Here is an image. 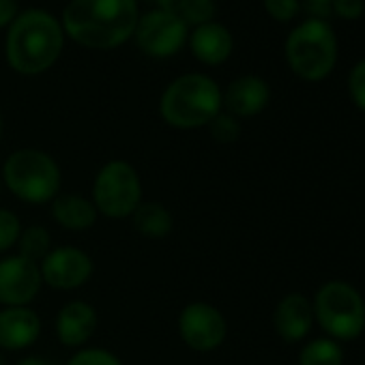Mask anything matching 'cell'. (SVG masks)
Instances as JSON below:
<instances>
[{"label":"cell","mask_w":365,"mask_h":365,"mask_svg":"<svg viewBox=\"0 0 365 365\" xmlns=\"http://www.w3.org/2000/svg\"><path fill=\"white\" fill-rule=\"evenodd\" d=\"M178 333L187 348L196 352H213L228 337V320L215 305L194 301L178 314Z\"/></svg>","instance_id":"obj_9"},{"label":"cell","mask_w":365,"mask_h":365,"mask_svg":"<svg viewBox=\"0 0 365 365\" xmlns=\"http://www.w3.org/2000/svg\"><path fill=\"white\" fill-rule=\"evenodd\" d=\"M217 14V5L215 0H187L185 7L180 9V20L185 22L187 26L194 24V26H202V24H209L213 22Z\"/></svg>","instance_id":"obj_22"},{"label":"cell","mask_w":365,"mask_h":365,"mask_svg":"<svg viewBox=\"0 0 365 365\" xmlns=\"http://www.w3.org/2000/svg\"><path fill=\"white\" fill-rule=\"evenodd\" d=\"M222 108L224 93L207 73L178 76L165 86L159 99V114L174 129L207 127Z\"/></svg>","instance_id":"obj_3"},{"label":"cell","mask_w":365,"mask_h":365,"mask_svg":"<svg viewBox=\"0 0 365 365\" xmlns=\"http://www.w3.org/2000/svg\"><path fill=\"white\" fill-rule=\"evenodd\" d=\"M135 43L150 58H170L182 50L190 39V29L180 16L170 11H148L138 20Z\"/></svg>","instance_id":"obj_8"},{"label":"cell","mask_w":365,"mask_h":365,"mask_svg":"<svg viewBox=\"0 0 365 365\" xmlns=\"http://www.w3.org/2000/svg\"><path fill=\"white\" fill-rule=\"evenodd\" d=\"M286 61L290 69L307 80H324L337 61V35L327 20L307 18L297 24L286 39Z\"/></svg>","instance_id":"obj_5"},{"label":"cell","mask_w":365,"mask_h":365,"mask_svg":"<svg viewBox=\"0 0 365 365\" xmlns=\"http://www.w3.org/2000/svg\"><path fill=\"white\" fill-rule=\"evenodd\" d=\"M52 252V235L43 226H29L22 228L18 239V256L39 264Z\"/></svg>","instance_id":"obj_20"},{"label":"cell","mask_w":365,"mask_h":365,"mask_svg":"<svg viewBox=\"0 0 365 365\" xmlns=\"http://www.w3.org/2000/svg\"><path fill=\"white\" fill-rule=\"evenodd\" d=\"M97 324H99L97 309L88 301L73 299V301H67L58 309L54 329H56V337L63 346L78 350L95 335Z\"/></svg>","instance_id":"obj_12"},{"label":"cell","mask_w":365,"mask_h":365,"mask_svg":"<svg viewBox=\"0 0 365 365\" xmlns=\"http://www.w3.org/2000/svg\"><path fill=\"white\" fill-rule=\"evenodd\" d=\"M65 48V31L58 18L46 9H26L9 26L5 54L9 67L20 76L50 71Z\"/></svg>","instance_id":"obj_2"},{"label":"cell","mask_w":365,"mask_h":365,"mask_svg":"<svg viewBox=\"0 0 365 365\" xmlns=\"http://www.w3.org/2000/svg\"><path fill=\"white\" fill-rule=\"evenodd\" d=\"M207 127H209L213 140L220 142V144H235L241 138V131H243L239 118L228 114V112H220Z\"/></svg>","instance_id":"obj_21"},{"label":"cell","mask_w":365,"mask_h":365,"mask_svg":"<svg viewBox=\"0 0 365 365\" xmlns=\"http://www.w3.org/2000/svg\"><path fill=\"white\" fill-rule=\"evenodd\" d=\"M348 93L352 103L365 112V58L354 63V67L348 73Z\"/></svg>","instance_id":"obj_25"},{"label":"cell","mask_w":365,"mask_h":365,"mask_svg":"<svg viewBox=\"0 0 365 365\" xmlns=\"http://www.w3.org/2000/svg\"><path fill=\"white\" fill-rule=\"evenodd\" d=\"M43 279L39 264L22 258L7 256L0 260V305L3 307H26L41 292Z\"/></svg>","instance_id":"obj_11"},{"label":"cell","mask_w":365,"mask_h":365,"mask_svg":"<svg viewBox=\"0 0 365 365\" xmlns=\"http://www.w3.org/2000/svg\"><path fill=\"white\" fill-rule=\"evenodd\" d=\"M314 320L335 341H352L365 331V299L344 279L324 282L312 301Z\"/></svg>","instance_id":"obj_6"},{"label":"cell","mask_w":365,"mask_h":365,"mask_svg":"<svg viewBox=\"0 0 365 365\" xmlns=\"http://www.w3.org/2000/svg\"><path fill=\"white\" fill-rule=\"evenodd\" d=\"M157 3V7L161 9V11H170V14H180V9L185 7V3L187 0H155Z\"/></svg>","instance_id":"obj_29"},{"label":"cell","mask_w":365,"mask_h":365,"mask_svg":"<svg viewBox=\"0 0 365 365\" xmlns=\"http://www.w3.org/2000/svg\"><path fill=\"white\" fill-rule=\"evenodd\" d=\"M331 9L344 20H356L365 11V0H331Z\"/></svg>","instance_id":"obj_27"},{"label":"cell","mask_w":365,"mask_h":365,"mask_svg":"<svg viewBox=\"0 0 365 365\" xmlns=\"http://www.w3.org/2000/svg\"><path fill=\"white\" fill-rule=\"evenodd\" d=\"M91 200L97 213L108 220L131 217L142 202V178L138 170L125 159L106 161L93 180Z\"/></svg>","instance_id":"obj_7"},{"label":"cell","mask_w":365,"mask_h":365,"mask_svg":"<svg viewBox=\"0 0 365 365\" xmlns=\"http://www.w3.org/2000/svg\"><path fill=\"white\" fill-rule=\"evenodd\" d=\"M262 5L267 9V14L277 20V22H288L292 20L299 9H301V3L299 0H262Z\"/></svg>","instance_id":"obj_26"},{"label":"cell","mask_w":365,"mask_h":365,"mask_svg":"<svg viewBox=\"0 0 365 365\" xmlns=\"http://www.w3.org/2000/svg\"><path fill=\"white\" fill-rule=\"evenodd\" d=\"M271 99V88L260 76H241L232 80L224 93V108L237 118H250L260 114Z\"/></svg>","instance_id":"obj_15"},{"label":"cell","mask_w":365,"mask_h":365,"mask_svg":"<svg viewBox=\"0 0 365 365\" xmlns=\"http://www.w3.org/2000/svg\"><path fill=\"white\" fill-rule=\"evenodd\" d=\"M0 192H3V180H0Z\"/></svg>","instance_id":"obj_34"},{"label":"cell","mask_w":365,"mask_h":365,"mask_svg":"<svg viewBox=\"0 0 365 365\" xmlns=\"http://www.w3.org/2000/svg\"><path fill=\"white\" fill-rule=\"evenodd\" d=\"M131 224L146 239H165L174 230V217L161 202H140L131 215Z\"/></svg>","instance_id":"obj_18"},{"label":"cell","mask_w":365,"mask_h":365,"mask_svg":"<svg viewBox=\"0 0 365 365\" xmlns=\"http://www.w3.org/2000/svg\"><path fill=\"white\" fill-rule=\"evenodd\" d=\"M3 131H5V118H3V112H0V140H3Z\"/></svg>","instance_id":"obj_31"},{"label":"cell","mask_w":365,"mask_h":365,"mask_svg":"<svg viewBox=\"0 0 365 365\" xmlns=\"http://www.w3.org/2000/svg\"><path fill=\"white\" fill-rule=\"evenodd\" d=\"M18 365H50V361H48V359H43V356H37V354H33V356H26V359H22Z\"/></svg>","instance_id":"obj_30"},{"label":"cell","mask_w":365,"mask_h":365,"mask_svg":"<svg viewBox=\"0 0 365 365\" xmlns=\"http://www.w3.org/2000/svg\"><path fill=\"white\" fill-rule=\"evenodd\" d=\"M187 41L196 61H200L207 67H220L222 63H226L235 48L232 33L215 20L202 26H196Z\"/></svg>","instance_id":"obj_16"},{"label":"cell","mask_w":365,"mask_h":365,"mask_svg":"<svg viewBox=\"0 0 365 365\" xmlns=\"http://www.w3.org/2000/svg\"><path fill=\"white\" fill-rule=\"evenodd\" d=\"M41 279L56 290H78L93 277V258L73 245L52 247V252L39 262Z\"/></svg>","instance_id":"obj_10"},{"label":"cell","mask_w":365,"mask_h":365,"mask_svg":"<svg viewBox=\"0 0 365 365\" xmlns=\"http://www.w3.org/2000/svg\"><path fill=\"white\" fill-rule=\"evenodd\" d=\"M67 365H125V363L106 348L88 346V348H78L73 356L67 361Z\"/></svg>","instance_id":"obj_24"},{"label":"cell","mask_w":365,"mask_h":365,"mask_svg":"<svg viewBox=\"0 0 365 365\" xmlns=\"http://www.w3.org/2000/svg\"><path fill=\"white\" fill-rule=\"evenodd\" d=\"M52 217L54 222L71 232H86L97 224V209L93 200L80 196V194H58L52 202Z\"/></svg>","instance_id":"obj_17"},{"label":"cell","mask_w":365,"mask_h":365,"mask_svg":"<svg viewBox=\"0 0 365 365\" xmlns=\"http://www.w3.org/2000/svg\"><path fill=\"white\" fill-rule=\"evenodd\" d=\"M39 335L41 318L31 305L0 309V350H24L33 346Z\"/></svg>","instance_id":"obj_13"},{"label":"cell","mask_w":365,"mask_h":365,"mask_svg":"<svg viewBox=\"0 0 365 365\" xmlns=\"http://www.w3.org/2000/svg\"><path fill=\"white\" fill-rule=\"evenodd\" d=\"M299 365H344V350L331 337H316L301 348Z\"/></svg>","instance_id":"obj_19"},{"label":"cell","mask_w":365,"mask_h":365,"mask_svg":"<svg viewBox=\"0 0 365 365\" xmlns=\"http://www.w3.org/2000/svg\"><path fill=\"white\" fill-rule=\"evenodd\" d=\"M305 3H327V5H331V0H305Z\"/></svg>","instance_id":"obj_32"},{"label":"cell","mask_w":365,"mask_h":365,"mask_svg":"<svg viewBox=\"0 0 365 365\" xmlns=\"http://www.w3.org/2000/svg\"><path fill=\"white\" fill-rule=\"evenodd\" d=\"M20 16L18 0H0V31L9 29Z\"/></svg>","instance_id":"obj_28"},{"label":"cell","mask_w":365,"mask_h":365,"mask_svg":"<svg viewBox=\"0 0 365 365\" xmlns=\"http://www.w3.org/2000/svg\"><path fill=\"white\" fill-rule=\"evenodd\" d=\"M20 235H22L20 217L9 209H0V254L16 247Z\"/></svg>","instance_id":"obj_23"},{"label":"cell","mask_w":365,"mask_h":365,"mask_svg":"<svg viewBox=\"0 0 365 365\" xmlns=\"http://www.w3.org/2000/svg\"><path fill=\"white\" fill-rule=\"evenodd\" d=\"M3 185L26 205H50L63 185L58 161L41 148H18L3 163Z\"/></svg>","instance_id":"obj_4"},{"label":"cell","mask_w":365,"mask_h":365,"mask_svg":"<svg viewBox=\"0 0 365 365\" xmlns=\"http://www.w3.org/2000/svg\"><path fill=\"white\" fill-rule=\"evenodd\" d=\"M0 365H7V359L3 356V350H0Z\"/></svg>","instance_id":"obj_33"},{"label":"cell","mask_w":365,"mask_h":365,"mask_svg":"<svg viewBox=\"0 0 365 365\" xmlns=\"http://www.w3.org/2000/svg\"><path fill=\"white\" fill-rule=\"evenodd\" d=\"M138 20V0H69L61 24L73 43L103 52L129 41Z\"/></svg>","instance_id":"obj_1"},{"label":"cell","mask_w":365,"mask_h":365,"mask_svg":"<svg viewBox=\"0 0 365 365\" xmlns=\"http://www.w3.org/2000/svg\"><path fill=\"white\" fill-rule=\"evenodd\" d=\"M314 324V309L312 301L301 292H290L279 299L273 312V327L275 333L284 341H301L309 335Z\"/></svg>","instance_id":"obj_14"}]
</instances>
